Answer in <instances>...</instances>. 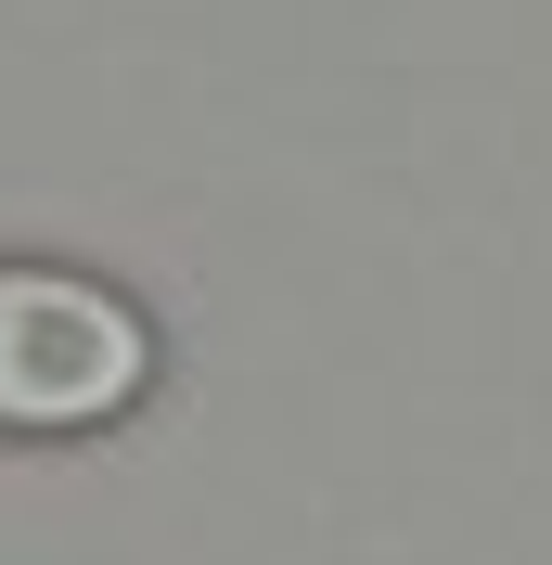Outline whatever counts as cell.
<instances>
[{
  "instance_id": "cell-1",
  "label": "cell",
  "mask_w": 552,
  "mask_h": 565,
  "mask_svg": "<svg viewBox=\"0 0 552 565\" xmlns=\"http://www.w3.org/2000/svg\"><path fill=\"white\" fill-rule=\"evenodd\" d=\"M155 386V321L91 270L0 257V437H104Z\"/></svg>"
}]
</instances>
